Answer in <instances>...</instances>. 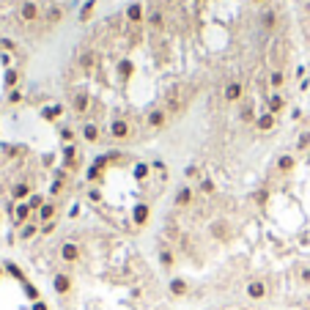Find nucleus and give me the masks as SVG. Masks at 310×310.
I'll use <instances>...</instances> for the list:
<instances>
[{
  "instance_id": "1",
  "label": "nucleus",
  "mask_w": 310,
  "mask_h": 310,
  "mask_svg": "<svg viewBox=\"0 0 310 310\" xmlns=\"http://www.w3.org/2000/svg\"><path fill=\"white\" fill-rule=\"evenodd\" d=\"M44 14V6H39L36 0H22L20 9H17V17H20V22H25V25H36L39 20H42Z\"/></svg>"
},
{
  "instance_id": "2",
  "label": "nucleus",
  "mask_w": 310,
  "mask_h": 310,
  "mask_svg": "<svg viewBox=\"0 0 310 310\" xmlns=\"http://www.w3.org/2000/svg\"><path fill=\"white\" fill-rule=\"evenodd\" d=\"M285 61H288V44H285L283 39H277V42L272 44V50H269V66L285 69Z\"/></svg>"
},
{
  "instance_id": "3",
  "label": "nucleus",
  "mask_w": 310,
  "mask_h": 310,
  "mask_svg": "<svg viewBox=\"0 0 310 310\" xmlns=\"http://www.w3.org/2000/svg\"><path fill=\"white\" fill-rule=\"evenodd\" d=\"M63 17H66V6L63 3H50V6H44L42 22H44V28H55V25H61Z\"/></svg>"
},
{
  "instance_id": "4",
  "label": "nucleus",
  "mask_w": 310,
  "mask_h": 310,
  "mask_svg": "<svg viewBox=\"0 0 310 310\" xmlns=\"http://www.w3.org/2000/svg\"><path fill=\"white\" fill-rule=\"evenodd\" d=\"M107 134H110V140H129V137H132V126H129V121H124V118H113V121H110V126H107Z\"/></svg>"
},
{
  "instance_id": "5",
  "label": "nucleus",
  "mask_w": 310,
  "mask_h": 310,
  "mask_svg": "<svg viewBox=\"0 0 310 310\" xmlns=\"http://www.w3.org/2000/svg\"><path fill=\"white\" fill-rule=\"evenodd\" d=\"M168 118H171V113H168V110L154 107V110H148V115H145V124H148L151 129H162V126L168 124Z\"/></svg>"
},
{
  "instance_id": "6",
  "label": "nucleus",
  "mask_w": 310,
  "mask_h": 310,
  "mask_svg": "<svg viewBox=\"0 0 310 310\" xmlns=\"http://www.w3.org/2000/svg\"><path fill=\"white\" fill-rule=\"evenodd\" d=\"M244 294H247L250 299H255V302H258V299H264V296L269 294V285L264 283V280H250V283H247V288H244Z\"/></svg>"
},
{
  "instance_id": "7",
  "label": "nucleus",
  "mask_w": 310,
  "mask_h": 310,
  "mask_svg": "<svg viewBox=\"0 0 310 310\" xmlns=\"http://www.w3.org/2000/svg\"><path fill=\"white\" fill-rule=\"evenodd\" d=\"M33 195V190H31V181H17L14 187H11V201L14 203H22V201H28V198Z\"/></svg>"
},
{
  "instance_id": "8",
  "label": "nucleus",
  "mask_w": 310,
  "mask_h": 310,
  "mask_svg": "<svg viewBox=\"0 0 310 310\" xmlns=\"http://www.w3.org/2000/svg\"><path fill=\"white\" fill-rule=\"evenodd\" d=\"M61 258L66 264H77L80 261V244L77 242H63L61 244Z\"/></svg>"
},
{
  "instance_id": "9",
  "label": "nucleus",
  "mask_w": 310,
  "mask_h": 310,
  "mask_svg": "<svg viewBox=\"0 0 310 310\" xmlns=\"http://www.w3.org/2000/svg\"><path fill=\"white\" fill-rule=\"evenodd\" d=\"M14 222L17 225H25V222H31V217H33V209L28 206V201H22V203H14Z\"/></svg>"
},
{
  "instance_id": "10",
  "label": "nucleus",
  "mask_w": 310,
  "mask_h": 310,
  "mask_svg": "<svg viewBox=\"0 0 310 310\" xmlns=\"http://www.w3.org/2000/svg\"><path fill=\"white\" fill-rule=\"evenodd\" d=\"M52 288H55V294L66 296L69 291H72V277H69L66 272H58L55 277H52Z\"/></svg>"
},
{
  "instance_id": "11",
  "label": "nucleus",
  "mask_w": 310,
  "mask_h": 310,
  "mask_svg": "<svg viewBox=\"0 0 310 310\" xmlns=\"http://www.w3.org/2000/svg\"><path fill=\"white\" fill-rule=\"evenodd\" d=\"M72 110L77 115H85L91 110V96L85 91H80V93H74V99H72Z\"/></svg>"
},
{
  "instance_id": "12",
  "label": "nucleus",
  "mask_w": 310,
  "mask_h": 310,
  "mask_svg": "<svg viewBox=\"0 0 310 310\" xmlns=\"http://www.w3.org/2000/svg\"><path fill=\"white\" fill-rule=\"evenodd\" d=\"M77 63H80V69H83V74H91L93 69H96V52H93V50H83V52H80V58H77Z\"/></svg>"
},
{
  "instance_id": "13",
  "label": "nucleus",
  "mask_w": 310,
  "mask_h": 310,
  "mask_svg": "<svg viewBox=\"0 0 310 310\" xmlns=\"http://www.w3.org/2000/svg\"><path fill=\"white\" fill-rule=\"evenodd\" d=\"M124 17L132 22V25H140V22H143V17H145V9L140 3H129V6H126V11H124Z\"/></svg>"
},
{
  "instance_id": "14",
  "label": "nucleus",
  "mask_w": 310,
  "mask_h": 310,
  "mask_svg": "<svg viewBox=\"0 0 310 310\" xmlns=\"http://www.w3.org/2000/svg\"><path fill=\"white\" fill-rule=\"evenodd\" d=\"M266 107H269V113L272 115H277L280 110H285V96L280 91H274V93H269V99H266Z\"/></svg>"
},
{
  "instance_id": "15",
  "label": "nucleus",
  "mask_w": 310,
  "mask_h": 310,
  "mask_svg": "<svg viewBox=\"0 0 310 310\" xmlns=\"http://www.w3.org/2000/svg\"><path fill=\"white\" fill-rule=\"evenodd\" d=\"M55 212H58V206H55V203H52V201H47L44 206L36 212V220H39V225H44V222H52V220H55Z\"/></svg>"
},
{
  "instance_id": "16",
  "label": "nucleus",
  "mask_w": 310,
  "mask_h": 310,
  "mask_svg": "<svg viewBox=\"0 0 310 310\" xmlns=\"http://www.w3.org/2000/svg\"><path fill=\"white\" fill-rule=\"evenodd\" d=\"M222 96H225V102H242V96H244L242 83H228L225 91H222Z\"/></svg>"
},
{
  "instance_id": "17",
  "label": "nucleus",
  "mask_w": 310,
  "mask_h": 310,
  "mask_svg": "<svg viewBox=\"0 0 310 310\" xmlns=\"http://www.w3.org/2000/svg\"><path fill=\"white\" fill-rule=\"evenodd\" d=\"M266 80H269V88H272V93L280 91V88L285 85V69H272Z\"/></svg>"
},
{
  "instance_id": "18",
  "label": "nucleus",
  "mask_w": 310,
  "mask_h": 310,
  "mask_svg": "<svg viewBox=\"0 0 310 310\" xmlns=\"http://www.w3.org/2000/svg\"><path fill=\"white\" fill-rule=\"evenodd\" d=\"M36 233H42V225H39L36 220H31V222H25V225H20V239H22V242L33 239Z\"/></svg>"
},
{
  "instance_id": "19",
  "label": "nucleus",
  "mask_w": 310,
  "mask_h": 310,
  "mask_svg": "<svg viewBox=\"0 0 310 310\" xmlns=\"http://www.w3.org/2000/svg\"><path fill=\"white\" fill-rule=\"evenodd\" d=\"M192 195H195V192H192V187H181V190L176 192V198H173V203H176L179 209H187L192 203Z\"/></svg>"
},
{
  "instance_id": "20",
  "label": "nucleus",
  "mask_w": 310,
  "mask_h": 310,
  "mask_svg": "<svg viewBox=\"0 0 310 310\" xmlns=\"http://www.w3.org/2000/svg\"><path fill=\"white\" fill-rule=\"evenodd\" d=\"M212 236H214V239H222V242H225V239L231 236V225H228L225 220H214V222H212Z\"/></svg>"
},
{
  "instance_id": "21",
  "label": "nucleus",
  "mask_w": 310,
  "mask_h": 310,
  "mask_svg": "<svg viewBox=\"0 0 310 310\" xmlns=\"http://www.w3.org/2000/svg\"><path fill=\"white\" fill-rule=\"evenodd\" d=\"M261 28H264L266 33H274V28H277V17H274L272 9H264V14H261Z\"/></svg>"
},
{
  "instance_id": "22",
  "label": "nucleus",
  "mask_w": 310,
  "mask_h": 310,
  "mask_svg": "<svg viewBox=\"0 0 310 310\" xmlns=\"http://www.w3.org/2000/svg\"><path fill=\"white\" fill-rule=\"evenodd\" d=\"M132 222L134 225H145V222H148V206H145V203H137V206L132 209Z\"/></svg>"
},
{
  "instance_id": "23",
  "label": "nucleus",
  "mask_w": 310,
  "mask_h": 310,
  "mask_svg": "<svg viewBox=\"0 0 310 310\" xmlns=\"http://www.w3.org/2000/svg\"><path fill=\"white\" fill-rule=\"evenodd\" d=\"M294 165H296L294 154H280L277 157V171L280 173H291V171H294Z\"/></svg>"
},
{
  "instance_id": "24",
  "label": "nucleus",
  "mask_w": 310,
  "mask_h": 310,
  "mask_svg": "<svg viewBox=\"0 0 310 310\" xmlns=\"http://www.w3.org/2000/svg\"><path fill=\"white\" fill-rule=\"evenodd\" d=\"M99 137H102V132H99V126L88 121V124L83 126V140H88V143H99Z\"/></svg>"
},
{
  "instance_id": "25",
  "label": "nucleus",
  "mask_w": 310,
  "mask_h": 310,
  "mask_svg": "<svg viewBox=\"0 0 310 310\" xmlns=\"http://www.w3.org/2000/svg\"><path fill=\"white\" fill-rule=\"evenodd\" d=\"M171 294H173V296H187V294H190V285H187V280L173 277V280H171Z\"/></svg>"
},
{
  "instance_id": "26",
  "label": "nucleus",
  "mask_w": 310,
  "mask_h": 310,
  "mask_svg": "<svg viewBox=\"0 0 310 310\" xmlns=\"http://www.w3.org/2000/svg\"><path fill=\"white\" fill-rule=\"evenodd\" d=\"M255 126H258L261 132H269V129L274 126V115L269 113V110H266V113H261L258 118H255Z\"/></svg>"
},
{
  "instance_id": "27",
  "label": "nucleus",
  "mask_w": 310,
  "mask_h": 310,
  "mask_svg": "<svg viewBox=\"0 0 310 310\" xmlns=\"http://www.w3.org/2000/svg\"><path fill=\"white\" fill-rule=\"evenodd\" d=\"M61 115H63V107H61V104L42 107V118H44V121H55V118H61Z\"/></svg>"
},
{
  "instance_id": "28",
  "label": "nucleus",
  "mask_w": 310,
  "mask_h": 310,
  "mask_svg": "<svg viewBox=\"0 0 310 310\" xmlns=\"http://www.w3.org/2000/svg\"><path fill=\"white\" fill-rule=\"evenodd\" d=\"M160 264L165 266V269H173V264H176V255H173L171 250L165 247V244L160 247Z\"/></svg>"
},
{
  "instance_id": "29",
  "label": "nucleus",
  "mask_w": 310,
  "mask_h": 310,
  "mask_svg": "<svg viewBox=\"0 0 310 310\" xmlns=\"http://www.w3.org/2000/svg\"><path fill=\"white\" fill-rule=\"evenodd\" d=\"M132 74H134V63L129 61V58H124V61L118 63V77L121 80H129Z\"/></svg>"
},
{
  "instance_id": "30",
  "label": "nucleus",
  "mask_w": 310,
  "mask_h": 310,
  "mask_svg": "<svg viewBox=\"0 0 310 310\" xmlns=\"http://www.w3.org/2000/svg\"><path fill=\"white\" fill-rule=\"evenodd\" d=\"M17 83H20V72H17V69H6L3 85H6L9 91H14V88H17Z\"/></svg>"
},
{
  "instance_id": "31",
  "label": "nucleus",
  "mask_w": 310,
  "mask_h": 310,
  "mask_svg": "<svg viewBox=\"0 0 310 310\" xmlns=\"http://www.w3.org/2000/svg\"><path fill=\"white\" fill-rule=\"evenodd\" d=\"M93 9H96V0H88V3L80 9V22H88L91 17H93Z\"/></svg>"
},
{
  "instance_id": "32",
  "label": "nucleus",
  "mask_w": 310,
  "mask_h": 310,
  "mask_svg": "<svg viewBox=\"0 0 310 310\" xmlns=\"http://www.w3.org/2000/svg\"><path fill=\"white\" fill-rule=\"evenodd\" d=\"M3 269L11 274V277H17V280H20V283H28V280H25V274H22V269L17 266V264H11V261H9V264H3Z\"/></svg>"
},
{
  "instance_id": "33",
  "label": "nucleus",
  "mask_w": 310,
  "mask_h": 310,
  "mask_svg": "<svg viewBox=\"0 0 310 310\" xmlns=\"http://www.w3.org/2000/svg\"><path fill=\"white\" fill-rule=\"evenodd\" d=\"M44 203H47V201H44V195H39V192H33V195L28 198V206H31L33 212H39V209H42Z\"/></svg>"
},
{
  "instance_id": "34",
  "label": "nucleus",
  "mask_w": 310,
  "mask_h": 310,
  "mask_svg": "<svg viewBox=\"0 0 310 310\" xmlns=\"http://www.w3.org/2000/svg\"><path fill=\"white\" fill-rule=\"evenodd\" d=\"M307 148H310V129L296 137V151H307Z\"/></svg>"
},
{
  "instance_id": "35",
  "label": "nucleus",
  "mask_w": 310,
  "mask_h": 310,
  "mask_svg": "<svg viewBox=\"0 0 310 310\" xmlns=\"http://www.w3.org/2000/svg\"><path fill=\"white\" fill-rule=\"evenodd\" d=\"M198 190H201L203 195H214V190H217V187H214V181H212V179H203L201 184H198Z\"/></svg>"
},
{
  "instance_id": "36",
  "label": "nucleus",
  "mask_w": 310,
  "mask_h": 310,
  "mask_svg": "<svg viewBox=\"0 0 310 310\" xmlns=\"http://www.w3.org/2000/svg\"><path fill=\"white\" fill-rule=\"evenodd\" d=\"M255 118H258V115L253 113V104L244 102V107H242V121H247V124H250V121H255Z\"/></svg>"
},
{
  "instance_id": "37",
  "label": "nucleus",
  "mask_w": 310,
  "mask_h": 310,
  "mask_svg": "<svg viewBox=\"0 0 310 310\" xmlns=\"http://www.w3.org/2000/svg\"><path fill=\"white\" fill-rule=\"evenodd\" d=\"M61 140H63V145L74 143V129L72 126H61Z\"/></svg>"
},
{
  "instance_id": "38",
  "label": "nucleus",
  "mask_w": 310,
  "mask_h": 310,
  "mask_svg": "<svg viewBox=\"0 0 310 310\" xmlns=\"http://www.w3.org/2000/svg\"><path fill=\"white\" fill-rule=\"evenodd\" d=\"M9 104H22V99H25V93H22L20 88H14V91H9Z\"/></svg>"
},
{
  "instance_id": "39",
  "label": "nucleus",
  "mask_w": 310,
  "mask_h": 310,
  "mask_svg": "<svg viewBox=\"0 0 310 310\" xmlns=\"http://www.w3.org/2000/svg\"><path fill=\"white\" fill-rule=\"evenodd\" d=\"M85 179H88V181H99V179H102V168L91 165L88 171H85Z\"/></svg>"
},
{
  "instance_id": "40",
  "label": "nucleus",
  "mask_w": 310,
  "mask_h": 310,
  "mask_svg": "<svg viewBox=\"0 0 310 310\" xmlns=\"http://www.w3.org/2000/svg\"><path fill=\"white\" fill-rule=\"evenodd\" d=\"M22 285H25V294H28V299L39 302V288H36V285H31V283H22Z\"/></svg>"
},
{
  "instance_id": "41",
  "label": "nucleus",
  "mask_w": 310,
  "mask_h": 310,
  "mask_svg": "<svg viewBox=\"0 0 310 310\" xmlns=\"http://www.w3.org/2000/svg\"><path fill=\"white\" fill-rule=\"evenodd\" d=\"M55 228H58L55 220H52V222H44V225H42V236H50V233H55Z\"/></svg>"
},
{
  "instance_id": "42",
  "label": "nucleus",
  "mask_w": 310,
  "mask_h": 310,
  "mask_svg": "<svg viewBox=\"0 0 310 310\" xmlns=\"http://www.w3.org/2000/svg\"><path fill=\"white\" fill-rule=\"evenodd\" d=\"M134 176H137V179H145V176H148V165H145V162H140V165L134 168Z\"/></svg>"
},
{
  "instance_id": "43",
  "label": "nucleus",
  "mask_w": 310,
  "mask_h": 310,
  "mask_svg": "<svg viewBox=\"0 0 310 310\" xmlns=\"http://www.w3.org/2000/svg\"><path fill=\"white\" fill-rule=\"evenodd\" d=\"M299 283H302V285H310V266H305V269L299 272Z\"/></svg>"
},
{
  "instance_id": "44",
  "label": "nucleus",
  "mask_w": 310,
  "mask_h": 310,
  "mask_svg": "<svg viewBox=\"0 0 310 310\" xmlns=\"http://www.w3.org/2000/svg\"><path fill=\"white\" fill-rule=\"evenodd\" d=\"M184 176H187V179H198V176H201V171H198L195 165H190V168L184 171Z\"/></svg>"
},
{
  "instance_id": "45",
  "label": "nucleus",
  "mask_w": 310,
  "mask_h": 310,
  "mask_svg": "<svg viewBox=\"0 0 310 310\" xmlns=\"http://www.w3.org/2000/svg\"><path fill=\"white\" fill-rule=\"evenodd\" d=\"M88 198H91L93 203H99V201H102V192H99L96 187H93V190H88Z\"/></svg>"
},
{
  "instance_id": "46",
  "label": "nucleus",
  "mask_w": 310,
  "mask_h": 310,
  "mask_svg": "<svg viewBox=\"0 0 310 310\" xmlns=\"http://www.w3.org/2000/svg\"><path fill=\"white\" fill-rule=\"evenodd\" d=\"M0 50H14V42H11V39H0Z\"/></svg>"
},
{
  "instance_id": "47",
  "label": "nucleus",
  "mask_w": 310,
  "mask_h": 310,
  "mask_svg": "<svg viewBox=\"0 0 310 310\" xmlns=\"http://www.w3.org/2000/svg\"><path fill=\"white\" fill-rule=\"evenodd\" d=\"M33 310H50V305H47V302H42V299H39V302H33Z\"/></svg>"
},
{
  "instance_id": "48",
  "label": "nucleus",
  "mask_w": 310,
  "mask_h": 310,
  "mask_svg": "<svg viewBox=\"0 0 310 310\" xmlns=\"http://www.w3.org/2000/svg\"><path fill=\"white\" fill-rule=\"evenodd\" d=\"M203 3H206V0H195V6H198V9H201V6H203Z\"/></svg>"
},
{
  "instance_id": "49",
  "label": "nucleus",
  "mask_w": 310,
  "mask_h": 310,
  "mask_svg": "<svg viewBox=\"0 0 310 310\" xmlns=\"http://www.w3.org/2000/svg\"><path fill=\"white\" fill-rule=\"evenodd\" d=\"M253 3H258V6H264V3H266V0H253Z\"/></svg>"
},
{
  "instance_id": "50",
  "label": "nucleus",
  "mask_w": 310,
  "mask_h": 310,
  "mask_svg": "<svg viewBox=\"0 0 310 310\" xmlns=\"http://www.w3.org/2000/svg\"><path fill=\"white\" fill-rule=\"evenodd\" d=\"M3 272H6V269H3V266H0V277H3Z\"/></svg>"
},
{
  "instance_id": "51",
  "label": "nucleus",
  "mask_w": 310,
  "mask_h": 310,
  "mask_svg": "<svg viewBox=\"0 0 310 310\" xmlns=\"http://www.w3.org/2000/svg\"><path fill=\"white\" fill-rule=\"evenodd\" d=\"M176 3H181V0H176Z\"/></svg>"
}]
</instances>
